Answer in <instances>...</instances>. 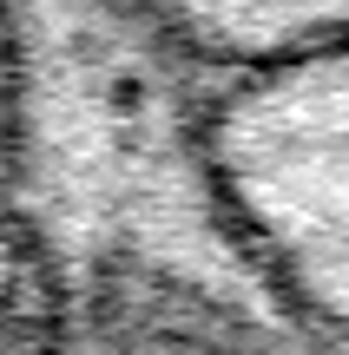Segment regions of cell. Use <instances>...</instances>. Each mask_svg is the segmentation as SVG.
<instances>
[{
	"label": "cell",
	"instance_id": "obj_6",
	"mask_svg": "<svg viewBox=\"0 0 349 355\" xmlns=\"http://www.w3.org/2000/svg\"><path fill=\"white\" fill-rule=\"evenodd\" d=\"M0 105H7V79H0Z\"/></svg>",
	"mask_w": 349,
	"mask_h": 355
},
{
	"label": "cell",
	"instance_id": "obj_1",
	"mask_svg": "<svg viewBox=\"0 0 349 355\" xmlns=\"http://www.w3.org/2000/svg\"><path fill=\"white\" fill-rule=\"evenodd\" d=\"M0 79L40 283L264 270L211 165V79L132 0H0Z\"/></svg>",
	"mask_w": 349,
	"mask_h": 355
},
{
	"label": "cell",
	"instance_id": "obj_2",
	"mask_svg": "<svg viewBox=\"0 0 349 355\" xmlns=\"http://www.w3.org/2000/svg\"><path fill=\"white\" fill-rule=\"evenodd\" d=\"M211 165L277 290L349 355V40L211 86Z\"/></svg>",
	"mask_w": 349,
	"mask_h": 355
},
{
	"label": "cell",
	"instance_id": "obj_4",
	"mask_svg": "<svg viewBox=\"0 0 349 355\" xmlns=\"http://www.w3.org/2000/svg\"><path fill=\"white\" fill-rule=\"evenodd\" d=\"M211 86L349 40V0H132Z\"/></svg>",
	"mask_w": 349,
	"mask_h": 355
},
{
	"label": "cell",
	"instance_id": "obj_3",
	"mask_svg": "<svg viewBox=\"0 0 349 355\" xmlns=\"http://www.w3.org/2000/svg\"><path fill=\"white\" fill-rule=\"evenodd\" d=\"M33 355H343L277 290L250 277H92L46 283Z\"/></svg>",
	"mask_w": 349,
	"mask_h": 355
},
{
	"label": "cell",
	"instance_id": "obj_5",
	"mask_svg": "<svg viewBox=\"0 0 349 355\" xmlns=\"http://www.w3.org/2000/svg\"><path fill=\"white\" fill-rule=\"evenodd\" d=\"M40 309H46V283H40L33 237L0 191V355H33Z\"/></svg>",
	"mask_w": 349,
	"mask_h": 355
}]
</instances>
